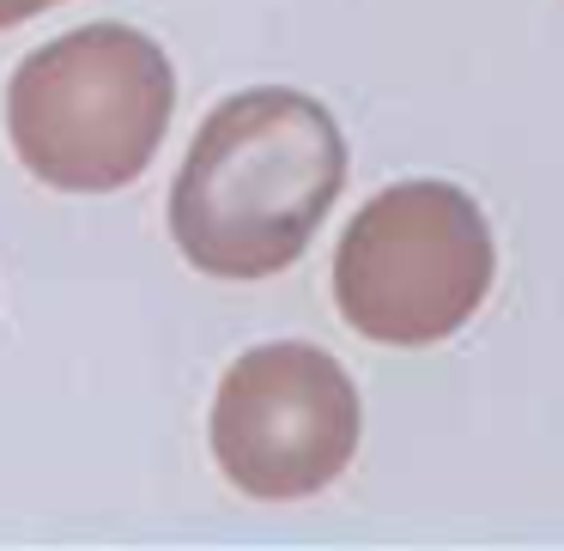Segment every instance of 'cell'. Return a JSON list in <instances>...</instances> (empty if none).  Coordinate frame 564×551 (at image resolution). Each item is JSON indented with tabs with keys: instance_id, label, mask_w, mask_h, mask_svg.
Segmentation results:
<instances>
[{
	"instance_id": "obj_5",
	"label": "cell",
	"mask_w": 564,
	"mask_h": 551,
	"mask_svg": "<svg viewBox=\"0 0 564 551\" xmlns=\"http://www.w3.org/2000/svg\"><path fill=\"white\" fill-rule=\"evenodd\" d=\"M50 7H62V0H0V31H13V25H25V19L50 13Z\"/></svg>"
},
{
	"instance_id": "obj_3",
	"label": "cell",
	"mask_w": 564,
	"mask_h": 551,
	"mask_svg": "<svg viewBox=\"0 0 564 551\" xmlns=\"http://www.w3.org/2000/svg\"><path fill=\"white\" fill-rule=\"evenodd\" d=\"M491 224L455 183H394L358 207L334 255V304L377 345H437L486 304Z\"/></svg>"
},
{
	"instance_id": "obj_4",
	"label": "cell",
	"mask_w": 564,
	"mask_h": 551,
	"mask_svg": "<svg viewBox=\"0 0 564 551\" xmlns=\"http://www.w3.org/2000/svg\"><path fill=\"white\" fill-rule=\"evenodd\" d=\"M365 430L358 388L322 345L273 340L243 352L213 394V461L243 497H316L346 473Z\"/></svg>"
},
{
	"instance_id": "obj_1",
	"label": "cell",
	"mask_w": 564,
	"mask_h": 551,
	"mask_svg": "<svg viewBox=\"0 0 564 551\" xmlns=\"http://www.w3.org/2000/svg\"><path fill=\"white\" fill-rule=\"evenodd\" d=\"M346 183V140L316 98L256 86L200 122L171 188V236L213 279H268L322 231Z\"/></svg>"
},
{
	"instance_id": "obj_2",
	"label": "cell",
	"mask_w": 564,
	"mask_h": 551,
	"mask_svg": "<svg viewBox=\"0 0 564 551\" xmlns=\"http://www.w3.org/2000/svg\"><path fill=\"white\" fill-rule=\"evenodd\" d=\"M176 74L147 31L86 25L25 55L7 86V134L25 170L67 195L128 188L164 146Z\"/></svg>"
}]
</instances>
